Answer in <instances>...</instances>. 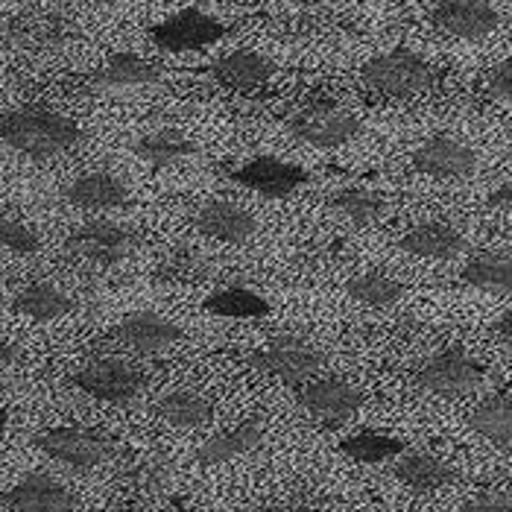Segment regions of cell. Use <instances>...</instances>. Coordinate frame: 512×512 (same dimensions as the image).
Here are the masks:
<instances>
[{"mask_svg": "<svg viewBox=\"0 0 512 512\" xmlns=\"http://www.w3.org/2000/svg\"><path fill=\"white\" fill-rule=\"evenodd\" d=\"M0 141L30 158H56L77 150L82 141V129L71 118L39 109V106H27V109H12L6 115H0Z\"/></svg>", "mask_w": 512, "mask_h": 512, "instance_id": "6da1fadb", "label": "cell"}, {"mask_svg": "<svg viewBox=\"0 0 512 512\" xmlns=\"http://www.w3.org/2000/svg\"><path fill=\"white\" fill-rule=\"evenodd\" d=\"M360 82L381 97L410 100V97H419L434 88L436 68L416 50L395 47V50L378 53L369 62H363Z\"/></svg>", "mask_w": 512, "mask_h": 512, "instance_id": "7a4b0ae2", "label": "cell"}, {"mask_svg": "<svg viewBox=\"0 0 512 512\" xmlns=\"http://www.w3.org/2000/svg\"><path fill=\"white\" fill-rule=\"evenodd\" d=\"M284 126L290 135H296L314 150H340L360 135V120L355 112L334 100H316L296 109Z\"/></svg>", "mask_w": 512, "mask_h": 512, "instance_id": "3957f363", "label": "cell"}, {"mask_svg": "<svg viewBox=\"0 0 512 512\" xmlns=\"http://www.w3.org/2000/svg\"><path fill=\"white\" fill-rule=\"evenodd\" d=\"M252 366L290 387H299V384H308L325 366V355L311 340L299 334H278L252 355Z\"/></svg>", "mask_w": 512, "mask_h": 512, "instance_id": "277c9868", "label": "cell"}, {"mask_svg": "<svg viewBox=\"0 0 512 512\" xmlns=\"http://www.w3.org/2000/svg\"><path fill=\"white\" fill-rule=\"evenodd\" d=\"M138 249V235L112 220H88L79 223L65 237V252L94 267H115Z\"/></svg>", "mask_w": 512, "mask_h": 512, "instance_id": "5b68a950", "label": "cell"}, {"mask_svg": "<svg viewBox=\"0 0 512 512\" xmlns=\"http://www.w3.org/2000/svg\"><path fill=\"white\" fill-rule=\"evenodd\" d=\"M71 384L91 398L109 401V404H132L144 393V372L120 357H100L85 363L79 372L71 375Z\"/></svg>", "mask_w": 512, "mask_h": 512, "instance_id": "8992f818", "label": "cell"}, {"mask_svg": "<svg viewBox=\"0 0 512 512\" xmlns=\"http://www.w3.org/2000/svg\"><path fill=\"white\" fill-rule=\"evenodd\" d=\"M223 36H226V24L199 6L179 9L150 30L153 44L164 53H194L208 44H217Z\"/></svg>", "mask_w": 512, "mask_h": 512, "instance_id": "52a82bcc", "label": "cell"}, {"mask_svg": "<svg viewBox=\"0 0 512 512\" xmlns=\"http://www.w3.org/2000/svg\"><path fill=\"white\" fill-rule=\"evenodd\" d=\"M486 369L480 360H474L463 349H442L434 357L425 360V366L416 372V384L425 393L439 398H460L480 387Z\"/></svg>", "mask_w": 512, "mask_h": 512, "instance_id": "ba28073f", "label": "cell"}, {"mask_svg": "<svg viewBox=\"0 0 512 512\" xmlns=\"http://www.w3.org/2000/svg\"><path fill=\"white\" fill-rule=\"evenodd\" d=\"M33 445L44 451L50 460L71 466L77 472L97 469L112 457V442L88 428H50V431L36 434Z\"/></svg>", "mask_w": 512, "mask_h": 512, "instance_id": "9c48e42d", "label": "cell"}, {"mask_svg": "<svg viewBox=\"0 0 512 512\" xmlns=\"http://www.w3.org/2000/svg\"><path fill=\"white\" fill-rule=\"evenodd\" d=\"M240 188L264 199H287L308 185V170L276 156H255L232 173Z\"/></svg>", "mask_w": 512, "mask_h": 512, "instance_id": "30bf717a", "label": "cell"}, {"mask_svg": "<svg viewBox=\"0 0 512 512\" xmlns=\"http://www.w3.org/2000/svg\"><path fill=\"white\" fill-rule=\"evenodd\" d=\"M413 167L436 182H466L477 170V153L451 135H434L413 150Z\"/></svg>", "mask_w": 512, "mask_h": 512, "instance_id": "8fae6325", "label": "cell"}, {"mask_svg": "<svg viewBox=\"0 0 512 512\" xmlns=\"http://www.w3.org/2000/svg\"><path fill=\"white\" fill-rule=\"evenodd\" d=\"M431 21L451 39L480 41L501 27V15L489 0H436Z\"/></svg>", "mask_w": 512, "mask_h": 512, "instance_id": "7c38bea8", "label": "cell"}, {"mask_svg": "<svg viewBox=\"0 0 512 512\" xmlns=\"http://www.w3.org/2000/svg\"><path fill=\"white\" fill-rule=\"evenodd\" d=\"M194 226L199 235L226 246H243L258 235L255 214L235 199H205L194 211Z\"/></svg>", "mask_w": 512, "mask_h": 512, "instance_id": "4fadbf2b", "label": "cell"}, {"mask_svg": "<svg viewBox=\"0 0 512 512\" xmlns=\"http://www.w3.org/2000/svg\"><path fill=\"white\" fill-rule=\"evenodd\" d=\"M302 407L314 416L322 428H343L363 404V395L349 381L340 378H319L308 381L299 395Z\"/></svg>", "mask_w": 512, "mask_h": 512, "instance_id": "5bb4252c", "label": "cell"}, {"mask_svg": "<svg viewBox=\"0 0 512 512\" xmlns=\"http://www.w3.org/2000/svg\"><path fill=\"white\" fill-rule=\"evenodd\" d=\"M3 504L12 512H74L79 501L56 477L33 472L3 492Z\"/></svg>", "mask_w": 512, "mask_h": 512, "instance_id": "9a60e30c", "label": "cell"}, {"mask_svg": "<svg viewBox=\"0 0 512 512\" xmlns=\"http://www.w3.org/2000/svg\"><path fill=\"white\" fill-rule=\"evenodd\" d=\"M115 340L123 343L126 349L138 352V355H158L167 352L170 346H176L182 340V328L167 319V316L153 314V311H135L126 314L115 325Z\"/></svg>", "mask_w": 512, "mask_h": 512, "instance_id": "2e32d148", "label": "cell"}, {"mask_svg": "<svg viewBox=\"0 0 512 512\" xmlns=\"http://www.w3.org/2000/svg\"><path fill=\"white\" fill-rule=\"evenodd\" d=\"M161 79H164V71L153 59L138 56V53H115L91 74V88H97V91L150 88Z\"/></svg>", "mask_w": 512, "mask_h": 512, "instance_id": "e0dca14e", "label": "cell"}, {"mask_svg": "<svg viewBox=\"0 0 512 512\" xmlns=\"http://www.w3.org/2000/svg\"><path fill=\"white\" fill-rule=\"evenodd\" d=\"M129 199V185L109 170L82 173L65 188V202L85 211H115L129 205Z\"/></svg>", "mask_w": 512, "mask_h": 512, "instance_id": "ac0fdd59", "label": "cell"}, {"mask_svg": "<svg viewBox=\"0 0 512 512\" xmlns=\"http://www.w3.org/2000/svg\"><path fill=\"white\" fill-rule=\"evenodd\" d=\"M398 249L428 261H451L466 249V235L445 220H428L404 232L398 240Z\"/></svg>", "mask_w": 512, "mask_h": 512, "instance_id": "d6986e66", "label": "cell"}, {"mask_svg": "<svg viewBox=\"0 0 512 512\" xmlns=\"http://www.w3.org/2000/svg\"><path fill=\"white\" fill-rule=\"evenodd\" d=\"M211 77L232 91H258L276 77V62L255 50H232L211 65Z\"/></svg>", "mask_w": 512, "mask_h": 512, "instance_id": "ffe728a7", "label": "cell"}, {"mask_svg": "<svg viewBox=\"0 0 512 512\" xmlns=\"http://www.w3.org/2000/svg\"><path fill=\"white\" fill-rule=\"evenodd\" d=\"M261 442H264V422L261 419H243L235 428L202 442L197 448V463L205 469L223 466V463H232L237 457L252 454Z\"/></svg>", "mask_w": 512, "mask_h": 512, "instance_id": "44dd1931", "label": "cell"}, {"mask_svg": "<svg viewBox=\"0 0 512 512\" xmlns=\"http://www.w3.org/2000/svg\"><path fill=\"white\" fill-rule=\"evenodd\" d=\"M395 477H398L410 492L428 495V492H439V489L451 486L457 472H454L445 460L434 457V454L410 451V454H401V457H398V463H395Z\"/></svg>", "mask_w": 512, "mask_h": 512, "instance_id": "7402d4cb", "label": "cell"}, {"mask_svg": "<svg viewBox=\"0 0 512 512\" xmlns=\"http://www.w3.org/2000/svg\"><path fill=\"white\" fill-rule=\"evenodd\" d=\"M74 299L59 290L56 284H47V281H36V284H27L24 290L15 293L12 299V311L27 319H36V322H50V319H62L74 311Z\"/></svg>", "mask_w": 512, "mask_h": 512, "instance_id": "603a6c76", "label": "cell"}, {"mask_svg": "<svg viewBox=\"0 0 512 512\" xmlns=\"http://www.w3.org/2000/svg\"><path fill=\"white\" fill-rule=\"evenodd\" d=\"M156 416L161 422L182 428V431H197L205 428L214 419V407L205 395L194 393V390H176L158 398Z\"/></svg>", "mask_w": 512, "mask_h": 512, "instance_id": "cb8c5ba5", "label": "cell"}, {"mask_svg": "<svg viewBox=\"0 0 512 512\" xmlns=\"http://www.w3.org/2000/svg\"><path fill=\"white\" fill-rule=\"evenodd\" d=\"M132 150H135V156L141 158V161H147L153 167H167V164H176V161L197 156V144L185 132L170 129V126L141 135Z\"/></svg>", "mask_w": 512, "mask_h": 512, "instance_id": "d4e9b609", "label": "cell"}, {"mask_svg": "<svg viewBox=\"0 0 512 512\" xmlns=\"http://www.w3.org/2000/svg\"><path fill=\"white\" fill-rule=\"evenodd\" d=\"M474 434L498 448H512V395H489L469 416Z\"/></svg>", "mask_w": 512, "mask_h": 512, "instance_id": "484cf974", "label": "cell"}, {"mask_svg": "<svg viewBox=\"0 0 512 512\" xmlns=\"http://www.w3.org/2000/svg\"><path fill=\"white\" fill-rule=\"evenodd\" d=\"M328 205L340 217H346L349 223L369 226V223H375V220H381L387 214L390 199L378 194V191H372V188H343V191L328 197Z\"/></svg>", "mask_w": 512, "mask_h": 512, "instance_id": "4316f807", "label": "cell"}, {"mask_svg": "<svg viewBox=\"0 0 512 512\" xmlns=\"http://www.w3.org/2000/svg\"><path fill=\"white\" fill-rule=\"evenodd\" d=\"M460 278L483 293H498L510 296L512 293V255H477L472 258Z\"/></svg>", "mask_w": 512, "mask_h": 512, "instance_id": "83f0119b", "label": "cell"}, {"mask_svg": "<svg viewBox=\"0 0 512 512\" xmlns=\"http://www.w3.org/2000/svg\"><path fill=\"white\" fill-rule=\"evenodd\" d=\"M205 311L223 319H261L270 314V302L249 287H223L205 299Z\"/></svg>", "mask_w": 512, "mask_h": 512, "instance_id": "f1b7e54d", "label": "cell"}, {"mask_svg": "<svg viewBox=\"0 0 512 512\" xmlns=\"http://www.w3.org/2000/svg\"><path fill=\"white\" fill-rule=\"evenodd\" d=\"M340 451L349 460H355V463L378 466V463H387L393 457H401L404 454V442L390 434H381V431H357L355 436L340 442Z\"/></svg>", "mask_w": 512, "mask_h": 512, "instance_id": "f546056e", "label": "cell"}, {"mask_svg": "<svg viewBox=\"0 0 512 512\" xmlns=\"http://www.w3.org/2000/svg\"><path fill=\"white\" fill-rule=\"evenodd\" d=\"M346 293L360 302V305H369V308H387L401 302L404 296V284L398 278L387 276V273H378V270H369V273H360L349 284H346Z\"/></svg>", "mask_w": 512, "mask_h": 512, "instance_id": "4dcf8cb0", "label": "cell"}, {"mask_svg": "<svg viewBox=\"0 0 512 512\" xmlns=\"http://www.w3.org/2000/svg\"><path fill=\"white\" fill-rule=\"evenodd\" d=\"M208 276V261L191 246H173L156 264V278L164 284H197Z\"/></svg>", "mask_w": 512, "mask_h": 512, "instance_id": "1f68e13d", "label": "cell"}, {"mask_svg": "<svg viewBox=\"0 0 512 512\" xmlns=\"http://www.w3.org/2000/svg\"><path fill=\"white\" fill-rule=\"evenodd\" d=\"M0 246L15 252V255H36L41 249V240L30 226H24L21 220L9 217L0 208Z\"/></svg>", "mask_w": 512, "mask_h": 512, "instance_id": "d6a6232c", "label": "cell"}, {"mask_svg": "<svg viewBox=\"0 0 512 512\" xmlns=\"http://www.w3.org/2000/svg\"><path fill=\"white\" fill-rule=\"evenodd\" d=\"M486 94L495 100V103H504V106H512V56L498 62L489 77H486Z\"/></svg>", "mask_w": 512, "mask_h": 512, "instance_id": "836d02e7", "label": "cell"}, {"mask_svg": "<svg viewBox=\"0 0 512 512\" xmlns=\"http://www.w3.org/2000/svg\"><path fill=\"white\" fill-rule=\"evenodd\" d=\"M170 480V466L158 463V460H144L138 469H135V486L144 489V492H156L164 483Z\"/></svg>", "mask_w": 512, "mask_h": 512, "instance_id": "e575fe53", "label": "cell"}, {"mask_svg": "<svg viewBox=\"0 0 512 512\" xmlns=\"http://www.w3.org/2000/svg\"><path fill=\"white\" fill-rule=\"evenodd\" d=\"M460 512H512L510 492H486V495H474L463 504Z\"/></svg>", "mask_w": 512, "mask_h": 512, "instance_id": "d590c367", "label": "cell"}, {"mask_svg": "<svg viewBox=\"0 0 512 512\" xmlns=\"http://www.w3.org/2000/svg\"><path fill=\"white\" fill-rule=\"evenodd\" d=\"M489 205H492L495 211H507V214H512V182L498 185V188L489 194Z\"/></svg>", "mask_w": 512, "mask_h": 512, "instance_id": "8d00e7d4", "label": "cell"}, {"mask_svg": "<svg viewBox=\"0 0 512 512\" xmlns=\"http://www.w3.org/2000/svg\"><path fill=\"white\" fill-rule=\"evenodd\" d=\"M495 334H498V340L501 343H507L512 349V308L507 314L498 316V322H495Z\"/></svg>", "mask_w": 512, "mask_h": 512, "instance_id": "74e56055", "label": "cell"}, {"mask_svg": "<svg viewBox=\"0 0 512 512\" xmlns=\"http://www.w3.org/2000/svg\"><path fill=\"white\" fill-rule=\"evenodd\" d=\"M15 355H18V352H15V346H12L6 337H0V372H6V369L15 363Z\"/></svg>", "mask_w": 512, "mask_h": 512, "instance_id": "f35d334b", "label": "cell"}, {"mask_svg": "<svg viewBox=\"0 0 512 512\" xmlns=\"http://www.w3.org/2000/svg\"><path fill=\"white\" fill-rule=\"evenodd\" d=\"M6 425H9V413H6V410L0 407V434L6 431Z\"/></svg>", "mask_w": 512, "mask_h": 512, "instance_id": "ab89813d", "label": "cell"}, {"mask_svg": "<svg viewBox=\"0 0 512 512\" xmlns=\"http://www.w3.org/2000/svg\"><path fill=\"white\" fill-rule=\"evenodd\" d=\"M91 3H97V6H115L118 0H91Z\"/></svg>", "mask_w": 512, "mask_h": 512, "instance_id": "60d3db41", "label": "cell"}, {"mask_svg": "<svg viewBox=\"0 0 512 512\" xmlns=\"http://www.w3.org/2000/svg\"><path fill=\"white\" fill-rule=\"evenodd\" d=\"M176 512H194V510H185V507H179V510H176Z\"/></svg>", "mask_w": 512, "mask_h": 512, "instance_id": "b9f144b4", "label": "cell"}]
</instances>
